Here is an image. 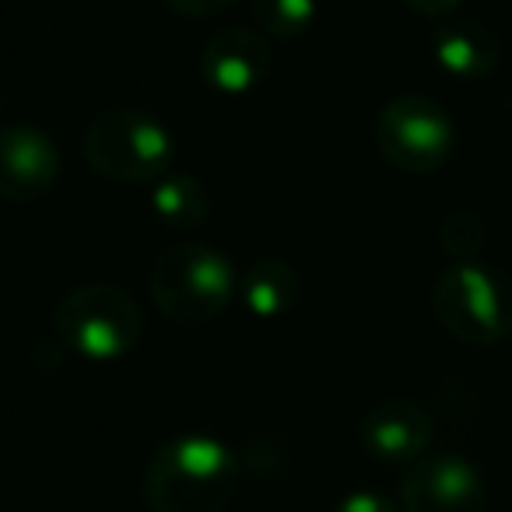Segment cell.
Wrapping results in <instances>:
<instances>
[{"mask_svg": "<svg viewBox=\"0 0 512 512\" xmlns=\"http://www.w3.org/2000/svg\"><path fill=\"white\" fill-rule=\"evenodd\" d=\"M271 39L260 29H221L200 53V78L221 95H246L271 74Z\"/></svg>", "mask_w": 512, "mask_h": 512, "instance_id": "cell-8", "label": "cell"}, {"mask_svg": "<svg viewBox=\"0 0 512 512\" xmlns=\"http://www.w3.org/2000/svg\"><path fill=\"white\" fill-rule=\"evenodd\" d=\"M376 148L393 169L407 176L439 172L453 155L456 130L449 113L435 99L407 92L390 99L376 116Z\"/></svg>", "mask_w": 512, "mask_h": 512, "instance_id": "cell-6", "label": "cell"}, {"mask_svg": "<svg viewBox=\"0 0 512 512\" xmlns=\"http://www.w3.org/2000/svg\"><path fill=\"white\" fill-rule=\"evenodd\" d=\"M432 313L453 341L495 348L512 337V281L477 264H456L432 285Z\"/></svg>", "mask_w": 512, "mask_h": 512, "instance_id": "cell-5", "label": "cell"}, {"mask_svg": "<svg viewBox=\"0 0 512 512\" xmlns=\"http://www.w3.org/2000/svg\"><path fill=\"white\" fill-rule=\"evenodd\" d=\"M432 57L449 78L484 81L498 67V39L488 25L470 18H449L435 29Z\"/></svg>", "mask_w": 512, "mask_h": 512, "instance_id": "cell-11", "label": "cell"}, {"mask_svg": "<svg viewBox=\"0 0 512 512\" xmlns=\"http://www.w3.org/2000/svg\"><path fill=\"white\" fill-rule=\"evenodd\" d=\"M330 512H400V509L386 495H379V491H351Z\"/></svg>", "mask_w": 512, "mask_h": 512, "instance_id": "cell-16", "label": "cell"}, {"mask_svg": "<svg viewBox=\"0 0 512 512\" xmlns=\"http://www.w3.org/2000/svg\"><path fill=\"white\" fill-rule=\"evenodd\" d=\"M162 4L183 18H214L232 8V4H239V0H162Z\"/></svg>", "mask_w": 512, "mask_h": 512, "instance_id": "cell-17", "label": "cell"}, {"mask_svg": "<svg viewBox=\"0 0 512 512\" xmlns=\"http://www.w3.org/2000/svg\"><path fill=\"white\" fill-rule=\"evenodd\" d=\"M81 151H85L92 172H99L102 179L137 186L169 176L176 141L158 116L144 113V109L113 106L92 116Z\"/></svg>", "mask_w": 512, "mask_h": 512, "instance_id": "cell-3", "label": "cell"}, {"mask_svg": "<svg viewBox=\"0 0 512 512\" xmlns=\"http://www.w3.org/2000/svg\"><path fill=\"white\" fill-rule=\"evenodd\" d=\"M242 306L260 320H278L292 313L302 299V278L281 256H256L249 271L239 278Z\"/></svg>", "mask_w": 512, "mask_h": 512, "instance_id": "cell-12", "label": "cell"}, {"mask_svg": "<svg viewBox=\"0 0 512 512\" xmlns=\"http://www.w3.org/2000/svg\"><path fill=\"white\" fill-rule=\"evenodd\" d=\"M358 435H362L365 453L376 456L379 463H407L411 467L432 446L435 421L418 400L390 397L365 411Z\"/></svg>", "mask_w": 512, "mask_h": 512, "instance_id": "cell-9", "label": "cell"}, {"mask_svg": "<svg viewBox=\"0 0 512 512\" xmlns=\"http://www.w3.org/2000/svg\"><path fill=\"white\" fill-rule=\"evenodd\" d=\"M148 295L165 320L200 327L232 306L239 295V274L232 260L207 242H179L151 264Z\"/></svg>", "mask_w": 512, "mask_h": 512, "instance_id": "cell-2", "label": "cell"}, {"mask_svg": "<svg viewBox=\"0 0 512 512\" xmlns=\"http://www.w3.org/2000/svg\"><path fill=\"white\" fill-rule=\"evenodd\" d=\"M256 29L267 39H299L313 29L316 0H249Z\"/></svg>", "mask_w": 512, "mask_h": 512, "instance_id": "cell-14", "label": "cell"}, {"mask_svg": "<svg viewBox=\"0 0 512 512\" xmlns=\"http://www.w3.org/2000/svg\"><path fill=\"white\" fill-rule=\"evenodd\" d=\"M151 214L169 228L204 225L211 214V193H207L204 179L169 172L151 186Z\"/></svg>", "mask_w": 512, "mask_h": 512, "instance_id": "cell-13", "label": "cell"}, {"mask_svg": "<svg viewBox=\"0 0 512 512\" xmlns=\"http://www.w3.org/2000/svg\"><path fill=\"white\" fill-rule=\"evenodd\" d=\"M239 488V460L211 435H179L155 449L144 470L151 512H225Z\"/></svg>", "mask_w": 512, "mask_h": 512, "instance_id": "cell-1", "label": "cell"}, {"mask_svg": "<svg viewBox=\"0 0 512 512\" xmlns=\"http://www.w3.org/2000/svg\"><path fill=\"white\" fill-rule=\"evenodd\" d=\"M404 4L411 11H418V15H425V18H446V15H453V11L460 8L463 0H404Z\"/></svg>", "mask_w": 512, "mask_h": 512, "instance_id": "cell-18", "label": "cell"}, {"mask_svg": "<svg viewBox=\"0 0 512 512\" xmlns=\"http://www.w3.org/2000/svg\"><path fill=\"white\" fill-rule=\"evenodd\" d=\"M53 337L88 362H120L141 341V309L113 281H85L53 309Z\"/></svg>", "mask_w": 512, "mask_h": 512, "instance_id": "cell-4", "label": "cell"}, {"mask_svg": "<svg viewBox=\"0 0 512 512\" xmlns=\"http://www.w3.org/2000/svg\"><path fill=\"white\" fill-rule=\"evenodd\" d=\"M60 176V148L36 127L0 130V200H39Z\"/></svg>", "mask_w": 512, "mask_h": 512, "instance_id": "cell-10", "label": "cell"}, {"mask_svg": "<svg viewBox=\"0 0 512 512\" xmlns=\"http://www.w3.org/2000/svg\"><path fill=\"white\" fill-rule=\"evenodd\" d=\"M404 512H488L481 470L456 453H425L400 477Z\"/></svg>", "mask_w": 512, "mask_h": 512, "instance_id": "cell-7", "label": "cell"}, {"mask_svg": "<svg viewBox=\"0 0 512 512\" xmlns=\"http://www.w3.org/2000/svg\"><path fill=\"white\" fill-rule=\"evenodd\" d=\"M439 239H442V246H446L449 253L460 256V264H467V256H474L477 249L484 246L488 232H484V225H481V218H477V214L456 211V214H449V218L442 221Z\"/></svg>", "mask_w": 512, "mask_h": 512, "instance_id": "cell-15", "label": "cell"}]
</instances>
